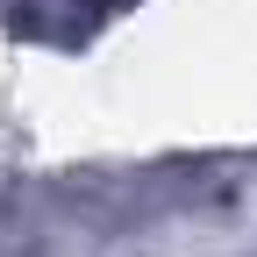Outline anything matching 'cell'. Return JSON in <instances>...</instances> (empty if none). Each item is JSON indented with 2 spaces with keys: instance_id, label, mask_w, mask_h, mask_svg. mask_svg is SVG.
Wrapping results in <instances>:
<instances>
[{
  "instance_id": "6da1fadb",
  "label": "cell",
  "mask_w": 257,
  "mask_h": 257,
  "mask_svg": "<svg viewBox=\"0 0 257 257\" xmlns=\"http://www.w3.org/2000/svg\"><path fill=\"white\" fill-rule=\"evenodd\" d=\"M100 8H121V0H100Z\"/></svg>"
}]
</instances>
